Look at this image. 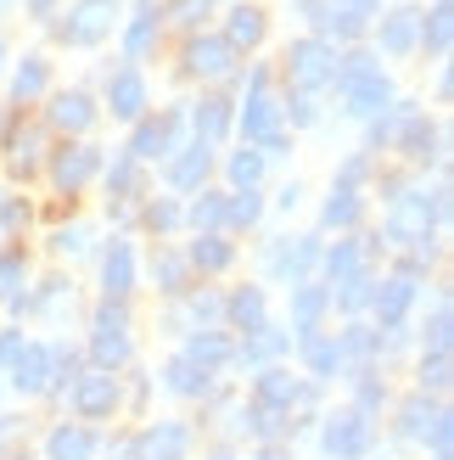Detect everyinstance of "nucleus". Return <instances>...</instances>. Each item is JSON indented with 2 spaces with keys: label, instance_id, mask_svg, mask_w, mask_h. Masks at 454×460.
I'll use <instances>...</instances> for the list:
<instances>
[{
  "label": "nucleus",
  "instance_id": "1",
  "mask_svg": "<svg viewBox=\"0 0 454 460\" xmlns=\"http://www.w3.org/2000/svg\"><path fill=\"white\" fill-rule=\"evenodd\" d=\"M432 219H438V202H426V191H404L393 202V214H388V236L393 242H410V247H426Z\"/></svg>",
  "mask_w": 454,
  "mask_h": 460
},
{
  "label": "nucleus",
  "instance_id": "2",
  "mask_svg": "<svg viewBox=\"0 0 454 460\" xmlns=\"http://www.w3.org/2000/svg\"><path fill=\"white\" fill-rule=\"evenodd\" d=\"M331 67H336V57L326 51L320 40H298V45L286 51V79L298 84V96H309V90L331 84Z\"/></svg>",
  "mask_w": 454,
  "mask_h": 460
},
{
  "label": "nucleus",
  "instance_id": "3",
  "mask_svg": "<svg viewBox=\"0 0 454 460\" xmlns=\"http://www.w3.org/2000/svg\"><path fill=\"white\" fill-rule=\"evenodd\" d=\"M107 29H112V0H79V6L67 12V22H57V34L67 45H96Z\"/></svg>",
  "mask_w": 454,
  "mask_h": 460
},
{
  "label": "nucleus",
  "instance_id": "4",
  "mask_svg": "<svg viewBox=\"0 0 454 460\" xmlns=\"http://www.w3.org/2000/svg\"><path fill=\"white\" fill-rule=\"evenodd\" d=\"M365 449H371V421H365V410L331 416V427H326V455H336V460H359Z\"/></svg>",
  "mask_w": 454,
  "mask_h": 460
},
{
  "label": "nucleus",
  "instance_id": "5",
  "mask_svg": "<svg viewBox=\"0 0 454 460\" xmlns=\"http://www.w3.org/2000/svg\"><path fill=\"white\" fill-rule=\"evenodd\" d=\"M275 129H281V107L269 102L264 74H253V96H247V107H241V135L247 141H275Z\"/></svg>",
  "mask_w": 454,
  "mask_h": 460
},
{
  "label": "nucleus",
  "instance_id": "6",
  "mask_svg": "<svg viewBox=\"0 0 454 460\" xmlns=\"http://www.w3.org/2000/svg\"><path fill=\"white\" fill-rule=\"evenodd\" d=\"M371 304H376V314H381V326H393L398 332V320H404V309L415 304V270H398V275H388L376 292H371Z\"/></svg>",
  "mask_w": 454,
  "mask_h": 460
},
{
  "label": "nucleus",
  "instance_id": "7",
  "mask_svg": "<svg viewBox=\"0 0 454 460\" xmlns=\"http://www.w3.org/2000/svg\"><path fill=\"white\" fill-rule=\"evenodd\" d=\"M124 326H129V320H124L118 304H107V309L96 314V359L107 365V371L129 359V337H124Z\"/></svg>",
  "mask_w": 454,
  "mask_h": 460
},
{
  "label": "nucleus",
  "instance_id": "8",
  "mask_svg": "<svg viewBox=\"0 0 454 460\" xmlns=\"http://www.w3.org/2000/svg\"><path fill=\"white\" fill-rule=\"evenodd\" d=\"M74 404L79 416H112V404H118V382H112V371H96V376H79L74 382Z\"/></svg>",
  "mask_w": 454,
  "mask_h": 460
},
{
  "label": "nucleus",
  "instance_id": "9",
  "mask_svg": "<svg viewBox=\"0 0 454 460\" xmlns=\"http://www.w3.org/2000/svg\"><path fill=\"white\" fill-rule=\"evenodd\" d=\"M12 387L17 394H45V387H51V349L22 342V354L12 359Z\"/></svg>",
  "mask_w": 454,
  "mask_h": 460
},
{
  "label": "nucleus",
  "instance_id": "10",
  "mask_svg": "<svg viewBox=\"0 0 454 460\" xmlns=\"http://www.w3.org/2000/svg\"><path fill=\"white\" fill-rule=\"evenodd\" d=\"M343 96H348V112H359V119H371V112H381L388 107V79H381V67H371V74H359V79H348L343 84Z\"/></svg>",
  "mask_w": 454,
  "mask_h": 460
},
{
  "label": "nucleus",
  "instance_id": "11",
  "mask_svg": "<svg viewBox=\"0 0 454 460\" xmlns=\"http://www.w3.org/2000/svg\"><path fill=\"white\" fill-rule=\"evenodd\" d=\"M186 67H191V74L219 79V74H231V67H236V45H231V40H191Z\"/></svg>",
  "mask_w": 454,
  "mask_h": 460
},
{
  "label": "nucleus",
  "instance_id": "12",
  "mask_svg": "<svg viewBox=\"0 0 454 460\" xmlns=\"http://www.w3.org/2000/svg\"><path fill=\"white\" fill-rule=\"evenodd\" d=\"M107 102H112V112H118V119H141V107H146V84H141V74H135V67L112 74Z\"/></svg>",
  "mask_w": 454,
  "mask_h": 460
},
{
  "label": "nucleus",
  "instance_id": "13",
  "mask_svg": "<svg viewBox=\"0 0 454 460\" xmlns=\"http://www.w3.org/2000/svg\"><path fill=\"white\" fill-rule=\"evenodd\" d=\"M174 129H179V119H174V112H163V119H146L141 129H135V146H129V157H163V152L174 146Z\"/></svg>",
  "mask_w": 454,
  "mask_h": 460
},
{
  "label": "nucleus",
  "instance_id": "14",
  "mask_svg": "<svg viewBox=\"0 0 454 460\" xmlns=\"http://www.w3.org/2000/svg\"><path fill=\"white\" fill-rule=\"evenodd\" d=\"M96 164H101L96 146H67V152L57 157V186H62V191H79L84 180L96 174Z\"/></svg>",
  "mask_w": 454,
  "mask_h": 460
},
{
  "label": "nucleus",
  "instance_id": "15",
  "mask_svg": "<svg viewBox=\"0 0 454 460\" xmlns=\"http://www.w3.org/2000/svg\"><path fill=\"white\" fill-rule=\"evenodd\" d=\"M208 164H214V152L208 146H202V141H191L186 152H179L174 157V169H169V180H174V186H202V180H208Z\"/></svg>",
  "mask_w": 454,
  "mask_h": 460
},
{
  "label": "nucleus",
  "instance_id": "16",
  "mask_svg": "<svg viewBox=\"0 0 454 460\" xmlns=\"http://www.w3.org/2000/svg\"><path fill=\"white\" fill-rule=\"evenodd\" d=\"M365 247H371V236H354V242H336V247L326 252V270H331V281H336V287L359 275V264H365Z\"/></svg>",
  "mask_w": 454,
  "mask_h": 460
},
{
  "label": "nucleus",
  "instance_id": "17",
  "mask_svg": "<svg viewBox=\"0 0 454 460\" xmlns=\"http://www.w3.org/2000/svg\"><path fill=\"white\" fill-rule=\"evenodd\" d=\"M101 281H107V297H124L135 287V259H129V242H112L107 264H101Z\"/></svg>",
  "mask_w": 454,
  "mask_h": 460
},
{
  "label": "nucleus",
  "instance_id": "18",
  "mask_svg": "<svg viewBox=\"0 0 454 460\" xmlns=\"http://www.w3.org/2000/svg\"><path fill=\"white\" fill-rule=\"evenodd\" d=\"M298 399H303V387L292 382L286 371H264V376H258V404H264V410H292Z\"/></svg>",
  "mask_w": 454,
  "mask_h": 460
},
{
  "label": "nucleus",
  "instance_id": "19",
  "mask_svg": "<svg viewBox=\"0 0 454 460\" xmlns=\"http://www.w3.org/2000/svg\"><path fill=\"white\" fill-rule=\"evenodd\" d=\"M415 40H421V12H393L388 22H381V45H388L393 57H404Z\"/></svg>",
  "mask_w": 454,
  "mask_h": 460
},
{
  "label": "nucleus",
  "instance_id": "20",
  "mask_svg": "<svg viewBox=\"0 0 454 460\" xmlns=\"http://www.w3.org/2000/svg\"><path fill=\"white\" fill-rule=\"evenodd\" d=\"M186 359L196 365V371H208V376H214L219 365L231 359V342H224L219 332H196V337H191V349H186Z\"/></svg>",
  "mask_w": 454,
  "mask_h": 460
},
{
  "label": "nucleus",
  "instance_id": "21",
  "mask_svg": "<svg viewBox=\"0 0 454 460\" xmlns=\"http://www.w3.org/2000/svg\"><path fill=\"white\" fill-rule=\"evenodd\" d=\"M90 119H96V102L79 96V90L57 96V107H51V124H57V129H90Z\"/></svg>",
  "mask_w": 454,
  "mask_h": 460
},
{
  "label": "nucleus",
  "instance_id": "22",
  "mask_svg": "<svg viewBox=\"0 0 454 460\" xmlns=\"http://www.w3.org/2000/svg\"><path fill=\"white\" fill-rule=\"evenodd\" d=\"M135 449H141V460H179V449H186V432H179V427H152Z\"/></svg>",
  "mask_w": 454,
  "mask_h": 460
},
{
  "label": "nucleus",
  "instance_id": "23",
  "mask_svg": "<svg viewBox=\"0 0 454 460\" xmlns=\"http://www.w3.org/2000/svg\"><path fill=\"white\" fill-rule=\"evenodd\" d=\"M96 455V438L90 432H79V427H57L51 432V460H90Z\"/></svg>",
  "mask_w": 454,
  "mask_h": 460
},
{
  "label": "nucleus",
  "instance_id": "24",
  "mask_svg": "<svg viewBox=\"0 0 454 460\" xmlns=\"http://www.w3.org/2000/svg\"><path fill=\"white\" fill-rule=\"evenodd\" d=\"M314 259H320V242H298V247H281V252H275V270L292 275V281L303 287V275L314 270Z\"/></svg>",
  "mask_w": 454,
  "mask_h": 460
},
{
  "label": "nucleus",
  "instance_id": "25",
  "mask_svg": "<svg viewBox=\"0 0 454 460\" xmlns=\"http://www.w3.org/2000/svg\"><path fill=\"white\" fill-rule=\"evenodd\" d=\"M224 40H231L236 51H241V45H258L264 40V12L258 6H236L231 12V34H224Z\"/></svg>",
  "mask_w": 454,
  "mask_h": 460
},
{
  "label": "nucleus",
  "instance_id": "26",
  "mask_svg": "<svg viewBox=\"0 0 454 460\" xmlns=\"http://www.w3.org/2000/svg\"><path fill=\"white\" fill-rule=\"evenodd\" d=\"M303 359H309V371H314V376H331L336 365H343L336 342H331V337H314V332H303Z\"/></svg>",
  "mask_w": 454,
  "mask_h": 460
},
{
  "label": "nucleus",
  "instance_id": "27",
  "mask_svg": "<svg viewBox=\"0 0 454 460\" xmlns=\"http://www.w3.org/2000/svg\"><path fill=\"white\" fill-rule=\"evenodd\" d=\"M231 320H236L241 332H258V326H264V292H258V287H241V292L231 297Z\"/></svg>",
  "mask_w": 454,
  "mask_h": 460
},
{
  "label": "nucleus",
  "instance_id": "28",
  "mask_svg": "<svg viewBox=\"0 0 454 460\" xmlns=\"http://www.w3.org/2000/svg\"><path fill=\"white\" fill-rule=\"evenodd\" d=\"M281 349H286V332H275V326H258L253 337H247L241 359H247V365H264V359H275Z\"/></svg>",
  "mask_w": 454,
  "mask_h": 460
},
{
  "label": "nucleus",
  "instance_id": "29",
  "mask_svg": "<svg viewBox=\"0 0 454 460\" xmlns=\"http://www.w3.org/2000/svg\"><path fill=\"white\" fill-rule=\"evenodd\" d=\"M224 124H231V102H202L196 107V141L214 146V135H224Z\"/></svg>",
  "mask_w": 454,
  "mask_h": 460
},
{
  "label": "nucleus",
  "instance_id": "30",
  "mask_svg": "<svg viewBox=\"0 0 454 460\" xmlns=\"http://www.w3.org/2000/svg\"><path fill=\"white\" fill-rule=\"evenodd\" d=\"M39 90H45V62H39V57H22L17 79H12V96H17V102H34Z\"/></svg>",
  "mask_w": 454,
  "mask_h": 460
},
{
  "label": "nucleus",
  "instance_id": "31",
  "mask_svg": "<svg viewBox=\"0 0 454 460\" xmlns=\"http://www.w3.org/2000/svg\"><path fill=\"white\" fill-rule=\"evenodd\" d=\"M320 309H326V287H298V297H292L298 332H314V320H320Z\"/></svg>",
  "mask_w": 454,
  "mask_h": 460
},
{
  "label": "nucleus",
  "instance_id": "32",
  "mask_svg": "<svg viewBox=\"0 0 454 460\" xmlns=\"http://www.w3.org/2000/svg\"><path fill=\"white\" fill-rule=\"evenodd\" d=\"M169 387L191 399V394H202V387H208V371H196L191 359H174V365H169Z\"/></svg>",
  "mask_w": 454,
  "mask_h": 460
},
{
  "label": "nucleus",
  "instance_id": "33",
  "mask_svg": "<svg viewBox=\"0 0 454 460\" xmlns=\"http://www.w3.org/2000/svg\"><path fill=\"white\" fill-rule=\"evenodd\" d=\"M191 264H196V270H224V264H231V242L202 236V242L191 247Z\"/></svg>",
  "mask_w": 454,
  "mask_h": 460
},
{
  "label": "nucleus",
  "instance_id": "34",
  "mask_svg": "<svg viewBox=\"0 0 454 460\" xmlns=\"http://www.w3.org/2000/svg\"><path fill=\"white\" fill-rule=\"evenodd\" d=\"M421 34H426V45H432V51H449V34H454L449 6H438L432 17H421Z\"/></svg>",
  "mask_w": 454,
  "mask_h": 460
},
{
  "label": "nucleus",
  "instance_id": "35",
  "mask_svg": "<svg viewBox=\"0 0 454 460\" xmlns=\"http://www.w3.org/2000/svg\"><path fill=\"white\" fill-rule=\"evenodd\" d=\"M258 174H264V152H236V157H231V180H236V186L253 191Z\"/></svg>",
  "mask_w": 454,
  "mask_h": 460
},
{
  "label": "nucleus",
  "instance_id": "36",
  "mask_svg": "<svg viewBox=\"0 0 454 460\" xmlns=\"http://www.w3.org/2000/svg\"><path fill=\"white\" fill-rule=\"evenodd\" d=\"M354 219H359V197L354 191H336L326 202V225H354Z\"/></svg>",
  "mask_w": 454,
  "mask_h": 460
},
{
  "label": "nucleus",
  "instance_id": "37",
  "mask_svg": "<svg viewBox=\"0 0 454 460\" xmlns=\"http://www.w3.org/2000/svg\"><path fill=\"white\" fill-rule=\"evenodd\" d=\"M371 292H376V287L365 281V275H354V281H343V292H336V304H343V309L354 314V309H365V304H371Z\"/></svg>",
  "mask_w": 454,
  "mask_h": 460
},
{
  "label": "nucleus",
  "instance_id": "38",
  "mask_svg": "<svg viewBox=\"0 0 454 460\" xmlns=\"http://www.w3.org/2000/svg\"><path fill=\"white\" fill-rule=\"evenodd\" d=\"M224 219V197H208V191H202L196 202H191V225L202 230V225H219Z\"/></svg>",
  "mask_w": 454,
  "mask_h": 460
},
{
  "label": "nucleus",
  "instance_id": "39",
  "mask_svg": "<svg viewBox=\"0 0 454 460\" xmlns=\"http://www.w3.org/2000/svg\"><path fill=\"white\" fill-rule=\"evenodd\" d=\"M17 287H22V259L0 252V297H17Z\"/></svg>",
  "mask_w": 454,
  "mask_h": 460
},
{
  "label": "nucleus",
  "instance_id": "40",
  "mask_svg": "<svg viewBox=\"0 0 454 460\" xmlns=\"http://www.w3.org/2000/svg\"><path fill=\"white\" fill-rule=\"evenodd\" d=\"M404 152H410V157H426V152H432V129H426L421 119L404 124Z\"/></svg>",
  "mask_w": 454,
  "mask_h": 460
},
{
  "label": "nucleus",
  "instance_id": "41",
  "mask_svg": "<svg viewBox=\"0 0 454 460\" xmlns=\"http://www.w3.org/2000/svg\"><path fill=\"white\" fill-rule=\"evenodd\" d=\"M421 387H432V394L449 387V354H432V359L421 365Z\"/></svg>",
  "mask_w": 454,
  "mask_h": 460
},
{
  "label": "nucleus",
  "instance_id": "42",
  "mask_svg": "<svg viewBox=\"0 0 454 460\" xmlns=\"http://www.w3.org/2000/svg\"><path fill=\"white\" fill-rule=\"evenodd\" d=\"M224 219H236V225H253V219H258V197H253V191H241L236 202H224Z\"/></svg>",
  "mask_w": 454,
  "mask_h": 460
},
{
  "label": "nucleus",
  "instance_id": "43",
  "mask_svg": "<svg viewBox=\"0 0 454 460\" xmlns=\"http://www.w3.org/2000/svg\"><path fill=\"white\" fill-rule=\"evenodd\" d=\"M146 45H152V12H141L129 22V57H146Z\"/></svg>",
  "mask_w": 454,
  "mask_h": 460
},
{
  "label": "nucleus",
  "instance_id": "44",
  "mask_svg": "<svg viewBox=\"0 0 454 460\" xmlns=\"http://www.w3.org/2000/svg\"><path fill=\"white\" fill-rule=\"evenodd\" d=\"M376 6H381V0H336V12H331V17H348V22H365V17H376Z\"/></svg>",
  "mask_w": 454,
  "mask_h": 460
},
{
  "label": "nucleus",
  "instance_id": "45",
  "mask_svg": "<svg viewBox=\"0 0 454 460\" xmlns=\"http://www.w3.org/2000/svg\"><path fill=\"white\" fill-rule=\"evenodd\" d=\"M371 349H376V337L365 326H348V337L336 342V354H371Z\"/></svg>",
  "mask_w": 454,
  "mask_h": 460
},
{
  "label": "nucleus",
  "instance_id": "46",
  "mask_svg": "<svg viewBox=\"0 0 454 460\" xmlns=\"http://www.w3.org/2000/svg\"><path fill=\"white\" fill-rule=\"evenodd\" d=\"M107 186L118 191V197H124V191H135V157H118V164H112V174H107Z\"/></svg>",
  "mask_w": 454,
  "mask_h": 460
},
{
  "label": "nucleus",
  "instance_id": "47",
  "mask_svg": "<svg viewBox=\"0 0 454 460\" xmlns=\"http://www.w3.org/2000/svg\"><path fill=\"white\" fill-rule=\"evenodd\" d=\"M449 438H454V421H449V410H438V416H432V449H438V460H449Z\"/></svg>",
  "mask_w": 454,
  "mask_h": 460
},
{
  "label": "nucleus",
  "instance_id": "48",
  "mask_svg": "<svg viewBox=\"0 0 454 460\" xmlns=\"http://www.w3.org/2000/svg\"><path fill=\"white\" fill-rule=\"evenodd\" d=\"M157 281H163L169 292H179V281H186V264H179V259H157Z\"/></svg>",
  "mask_w": 454,
  "mask_h": 460
},
{
  "label": "nucleus",
  "instance_id": "49",
  "mask_svg": "<svg viewBox=\"0 0 454 460\" xmlns=\"http://www.w3.org/2000/svg\"><path fill=\"white\" fill-rule=\"evenodd\" d=\"M432 354H449V309L432 314Z\"/></svg>",
  "mask_w": 454,
  "mask_h": 460
},
{
  "label": "nucleus",
  "instance_id": "50",
  "mask_svg": "<svg viewBox=\"0 0 454 460\" xmlns=\"http://www.w3.org/2000/svg\"><path fill=\"white\" fill-rule=\"evenodd\" d=\"M426 421H432V416H426V404H421V399H410V404H404V432H421Z\"/></svg>",
  "mask_w": 454,
  "mask_h": 460
},
{
  "label": "nucleus",
  "instance_id": "51",
  "mask_svg": "<svg viewBox=\"0 0 454 460\" xmlns=\"http://www.w3.org/2000/svg\"><path fill=\"white\" fill-rule=\"evenodd\" d=\"M208 6H214V0H174V17H179V22H196Z\"/></svg>",
  "mask_w": 454,
  "mask_h": 460
},
{
  "label": "nucleus",
  "instance_id": "52",
  "mask_svg": "<svg viewBox=\"0 0 454 460\" xmlns=\"http://www.w3.org/2000/svg\"><path fill=\"white\" fill-rule=\"evenodd\" d=\"M359 180H365V157H348V164H343V186H336V191H354Z\"/></svg>",
  "mask_w": 454,
  "mask_h": 460
},
{
  "label": "nucleus",
  "instance_id": "53",
  "mask_svg": "<svg viewBox=\"0 0 454 460\" xmlns=\"http://www.w3.org/2000/svg\"><path fill=\"white\" fill-rule=\"evenodd\" d=\"M22 354V332H6V337H0V365H12Z\"/></svg>",
  "mask_w": 454,
  "mask_h": 460
},
{
  "label": "nucleus",
  "instance_id": "54",
  "mask_svg": "<svg viewBox=\"0 0 454 460\" xmlns=\"http://www.w3.org/2000/svg\"><path fill=\"white\" fill-rule=\"evenodd\" d=\"M174 219H179V208H174V202H157V208H152V225H157V230H169Z\"/></svg>",
  "mask_w": 454,
  "mask_h": 460
},
{
  "label": "nucleus",
  "instance_id": "55",
  "mask_svg": "<svg viewBox=\"0 0 454 460\" xmlns=\"http://www.w3.org/2000/svg\"><path fill=\"white\" fill-rule=\"evenodd\" d=\"M57 247H62V252H79V247H84V225H74V230H62V236H57Z\"/></svg>",
  "mask_w": 454,
  "mask_h": 460
},
{
  "label": "nucleus",
  "instance_id": "56",
  "mask_svg": "<svg viewBox=\"0 0 454 460\" xmlns=\"http://www.w3.org/2000/svg\"><path fill=\"white\" fill-rule=\"evenodd\" d=\"M292 119H298V124H314V96H298V102H292Z\"/></svg>",
  "mask_w": 454,
  "mask_h": 460
},
{
  "label": "nucleus",
  "instance_id": "57",
  "mask_svg": "<svg viewBox=\"0 0 454 460\" xmlns=\"http://www.w3.org/2000/svg\"><path fill=\"white\" fill-rule=\"evenodd\" d=\"M29 6H34V17H51V6H57V0H29Z\"/></svg>",
  "mask_w": 454,
  "mask_h": 460
},
{
  "label": "nucleus",
  "instance_id": "58",
  "mask_svg": "<svg viewBox=\"0 0 454 460\" xmlns=\"http://www.w3.org/2000/svg\"><path fill=\"white\" fill-rule=\"evenodd\" d=\"M438 6H449V0H438Z\"/></svg>",
  "mask_w": 454,
  "mask_h": 460
},
{
  "label": "nucleus",
  "instance_id": "59",
  "mask_svg": "<svg viewBox=\"0 0 454 460\" xmlns=\"http://www.w3.org/2000/svg\"><path fill=\"white\" fill-rule=\"evenodd\" d=\"M219 460H231V455H219Z\"/></svg>",
  "mask_w": 454,
  "mask_h": 460
}]
</instances>
